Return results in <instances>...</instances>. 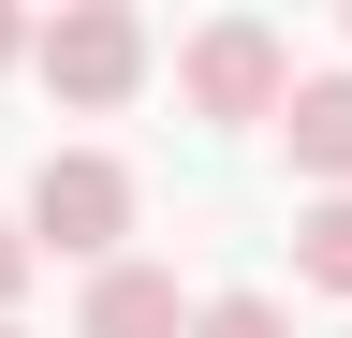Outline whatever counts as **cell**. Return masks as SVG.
Returning <instances> with one entry per match:
<instances>
[{"label":"cell","mask_w":352,"mask_h":338,"mask_svg":"<svg viewBox=\"0 0 352 338\" xmlns=\"http://www.w3.org/2000/svg\"><path fill=\"white\" fill-rule=\"evenodd\" d=\"M191 338H294V309H279V294H206Z\"/></svg>","instance_id":"52a82bcc"},{"label":"cell","mask_w":352,"mask_h":338,"mask_svg":"<svg viewBox=\"0 0 352 338\" xmlns=\"http://www.w3.org/2000/svg\"><path fill=\"white\" fill-rule=\"evenodd\" d=\"M176 103L206 118V133H279V103H294V45L264 15H206L191 45H176Z\"/></svg>","instance_id":"6da1fadb"},{"label":"cell","mask_w":352,"mask_h":338,"mask_svg":"<svg viewBox=\"0 0 352 338\" xmlns=\"http://www.w3.org/2000/svg\"><path fill=\"white\" fill-rule=\"evenodd\" d=\"M30 265H44V250H30V221H0V324H15V294H30Z\"/></svg>","instance_id":"ba28073f"},{"label":"cell","mask_w":352,"mask_h":338,"mask_svg":"<svg viewBox=\"0 0 352 338\" xmlns=\"http://www.w3.org/2000/svg\"><path fill=\"white\" fill-rule=\"evenodd\" d=\"M279 147H294L308 206H323V191H352V59H338V74H294V103H279Z\"/></svg>","instance_id":"277c9868"},{"label":"cell","mask_w":352,"mask_h":338,"mask_svg":"<svg viewBox=\"0 0 352 338\" xmlns=\"http://www.w3.org/2000/svg\"><path fill=\"white\" fill-rule=\"evenodd\" d=\"M147 15H132V0H59V15H44L30 30V74H44V89H59L74 118H118L132 89H147Z\"/></svg>","instance_id":"3957f363"},{"label":"cell","mask_w":352,"mask_h":338,"mask_svg":"<svg viewBox=\"0 0 352 338\" xmlns=\"http://www.w3.org/2000/svg\"><path fill=\"white\" fill-rule=\"evenodd\" d=\"M0 338H30V324H0Z\"/></svg>","instance_id":"8fae6325"},{"label":"cell","mask_w":352,"mask_h":338,"mask_svg":"<svg viewBox=\"0 0 352 338\" xmlns=\"http://www.w3.org/2000/svg\"><path fill=\"white\" fill-rule=\"evenodd\" d=\"M338 30H352V0H338Z\"/></svg>","instance_id":"30bf717a"},{"label":"cell","mask_w":352,"mask_h":338,"mask_svg":"<svg viewBox=\"0 0 352 338\" xmlns=\"http://www.w3.org/2000/svg\"><path fill=\"white\" fill-rule=\"evenodd\" d=\"M294 279H308V294H352V191H323V206L294 221Z\"/></svg>","instance_id":"8992f818"},{"label":"cell","mask_w":352,"mask_h":338,"mask_svg":"<svg viewBox=\"0 0 352 338\" xmlns=\"http://www.w3.org/2000/svg\"><path fill=\"white\" fill-rule=\"evenodd\" d=\"M30 30H44V15H15V0H0V74H15V59H30Z\"/></svg>","instance_id":"9c48e42d"},{"label":"cell","mask_w":352,"mask_h":338,"mask_svg":"<svg viewBox=\"0 0 352 338\" xmlns=\"http://www.w3.org/2000/svg\"><path fill=\"white\" fill-rule=\"evenodd\" d=\"M74 338H191V294H176V265H103L88 279V309H74Z\"/></svg>","instance_id":"5b68a950"},{"label":"cell","mask_w":352,"mask_h":338,"mask_svg":"<svg viewBox=\"0 0 352 338\" xmlns=\"http://www.w3.org/2000/svg\"><path fill=\"white\" fill-rule=\"evenodd\" d=\"M30 250H59V265H132V162L118 147H44V177H30Z\"/></svg>","instance_id":"7a4b0ae2"}]
</instances>
